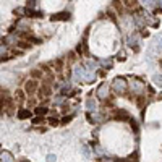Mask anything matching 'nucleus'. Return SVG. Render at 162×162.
Instances as JSON below:
<instances>
[{
  "label": "nucleus",
  "mask_w": 162,
  "mask_h": 162,
  "mask_svg": "<svg viewBox=\"0 0 162 162\" xmlns=\"http://www.w3.org/2000/svg\"><path fill=\"white\" fill-rule=\"evenodd\" d=\"M109 91H110V86L107 83H102L99 88H97L96 91V94H97V99L99 101H107V97H109Z\"/></svg>",
  "instance_id": "3"
},
{
  "label": "nucleus",
  "mask_w": 162,
  "mask_h": 162,
  "mask_svg": "<svg viewBox=\"0 0 162 162\" xmlns=\"http://www.w3.org/2000/svg\"><path fill=\"white\" fill-rule=\"evenodd\" d=\"M39 0H28V7H31V8H34V7L37 5Z\"/></svg>",
  "instance_id": "21"
},
{
  "label": "nucleus",
  "mask_w": 162,
  "mask_h": 162,
  "mask_svg": "<svg viewBox=\"0 0 162 162\" xmlns=\"http://www.w3.org/2000/svg\"><path fill=\"white\" fill-rule=\"evenodd\" d=\"M28 104H31V105H34V104H36V101H34V99H29V101H28Z\"/></svg>",
  "instance_id": "24"
},
{
  "label": "nucleus",
  "mask_w": 162,
  "mask_h": 162,
  "mask_svg": "<svg viewBox=\"0 0 162 162\" xmlns=\"http://www.w3.org/2000/svg\"><path fill=\"white\" fill-rule=\"evenodd\" d=\"M86 107H88L89 112H96L97 110V102L93 99V97H89V99L86 101Z\"/></svg>",
  "instance_id": "10"
},
{
  "label": "nucleus",
  "mask_w": 162,
  "mask_h": 162,
  "mask_svg": "<svg viewBox=\"0 0 162 162\" xmlns=\"http://www.w3.org/2000/svg\"><path fill=\"white\" fill-rule=\"evenodd\" d=\"M128 122H130V125H131V128L135 130V133H138V131H139V128H138V123H136V120H135V118H130Z\"/></svg>",
  "instance_id": "16"
},
{
  "label": "nucleus",
  "mask_w": 162,
  "mask_h": 162,
  "mask_svg": "<svg viewBox=\"0 0 162 162\" xmlns=\"http://www.w3.org/2000/svg\"><path fill=\"white\" fill-rule=\"evenodd\" d=\"M157 5H159L160 8H162V0H157Z\"/></svg>",
  "instance_id": "25"
},
{
  "label": "nucleus",
  "mask_w": 162,
  "mask_h": 162,
  "mask_svg": "<svg viewBox=\"0 0 162 162\" xmlns=\"http://www.w3.org/2000/svg\"><path fill=\"white\" fill-rule=\"evenodd\" d=\"M76 52H78V54H84V52H86V42H81V44H78V47H76Z\"/></svg>",
  "instance_id": "15"
},
{
  "label": "nucleus",
  "mask_w": 162,
  "mask_h": 162,
  "mask_svg": "<svg viewBox=\"0 0 162 162\" xmlns=\"http://www.w3.org/2000/svg\"><path fill=\"white\" fill-rule=\"evenodd\" d=\"M34 114L44 117V115H47V114H49V107H46V105H37V107L34 109Z\"/></svg>",
  "instance_id": "9"
},
{
  "label": "nucleus",
  "mask_w": 162,
  "mask_h": 162,
  "mask_svg": "<svg viewBox=\"0 0 162 162\" xmlns=\"http://www.w3.org/2000/svg\"><path fill=\"white\" fill-rule=\"evenodd\" d=\"M159 97H160V99H162V93H159Z\"/></svg>",
  "instance_id": "27"
},
{
  "label": "nucleus",
  "mask_w": 162,
  "mask_h": 162,
  "mask_svg": "<svg viewBox=\"0 0 162 162\" xmlns=\"http://www.w3.org/2000/svg\"><path fill=\"white\" fill-rule=\"evenodd\" d=\"M49 123H50L52 126H57V125H59L60 122H59V118H57V117H52L50 120H49Z\"/></svg>",
  "instance_id": "19"
},
{
  "label": "nucleus",
  "mask_w": 162,
  "mask_h": 162,
  "mask_svg": "<svg viewBox=\"0 0 162 162\" xmlns=\"http://www.w3.org/2000/svg\"><path fill=\"white\" fill-rule=\"evenodd\" d=\"M16 117L20 118V120H24V118H29V117H31V110H29V109L21 107V109L16 112Z\"/></svg>",
  "instance_id": "7"
},
{
  "label": "nucleus",
  "mask_w": 162,
  "mask_h": 162,
  "mask_svg": "<svg viewBox=\"0 0 162 162\" xmlns=\"http://www.w3.org/2000/svg\"><path fill=\"white\" fill-rule=\"evenodd\" d=\"M112 91L117 94V96H122L128 91V83H126L125 78H115L114 83H112Z\"/></svg>",
  "instance_id": "1"
},
{
  "label": "nucleus",
  "mask_w": 162,
  "mask_h": 162,
  "mask_svg": "<svg viewBox=\"0 0 162 162\" xmlns=\"http://www.w3.org/2000/svg\"><path fill=\"white\" fill-rule=\"evenodd\" d=\"M18 162H29V160H18Z\"/></svg>",
  "instance_id": "26"
},
{
  "label": "nucleus",
  "mask_w": 162,
  "mask_h": 162,
  "mask_svg": "<svg viewBox=\"0 0 162 162\" xmlns=\"http://www.w3.org/2000/svg\"><path fill=\"white\" fill-rule=\"evenodd\" d=\"M39 83H37V80H28L26 83H24V93L28 94V96H34L39 91Z\"/></svg>",
  "instance_id": "2"
},
{
  "label": "nucleus",
  "mask_w": 162,
  "mask_h": 162,
  "mask_svg": "<svg viewBox=\"0 0 162 162\" xmlns=\"http://www.w3.org/2000/svg\"><path fill=\"white\" fill-rule=\"evenodd\" d=\"M39 96L41 97H50L52 96V88L47 83H42V86L39 88Z\"/></svg>",
  "instance_id": "4"
},
{
  "label": "nucleus",
  "mask_w": 162,
  "mask_h": 162,
  "mask_svg": "<svg viewBox=\"0 0 162 162\" xmlns=\"http://www.w3.org/2000/svg\"><path fill=\"white\" fill-rule=\"evenodd\" d=\"M50 20H52V21H67V20H70V13H68V11L55 13V15H54Z\"/></svg>",
  "instance_id": "6"
},
{
  "label": "nucleus",
  "mask_w": 162,
  "mask_h": 162,
  "mask_svg": "<svg viewBox=\"0 0 162 162\" xmlns=\"http://www.w3.org/2000/svg\"><path fill=\"white\" fill-rule=\"evenodd\" d=\"M152 81H154V84H156V86L162 88V75H154V76H152Z\"/></svg>",
  "instance_id": "12"
},
{
  "label": "nucleus",
  "mask_w": 162,
  "mask_h": 162,
  "mask_svg": "<svg viewBox=\"0 0 162 162\" xmlns=\"http://www.w3.org/2000/svg\"><path fill=\"white\" fill-rule=\"evenodd\" d=\"M44 120H46V118L42 117V115H37L36 118H33V123L34 125H39V123H44Z\"/></svg>",
  "instance_id": "17"
},
{
  "label": "nucleus",
  "mask_w": 162,
  "mask_h": 162,
  "mask_svg": "<svg viewBox=\"0 0 162 162\" xmlns=\"http://www.w3.org/2000/svg\"><path fill=\"white\" fill-rule=\"evenodd\" d=\"M70 120H72V115H68V117H63V118H62V123L65 125V123H68Z\"/></svg>",
  "instance_id": "23"
},
{
  "label": "nucleus",
  "mask_w": 162,
  "mask_h": 162,
  "mask_svg": "<svg viewBox=\"0 0 162 162\" xmlns=\"http://www.w3.org/2000/svg\"><path fill=\"white\" fill-rule=\"evenodd\" d=\"M26 16H29V18H42V16H44V13L39 11V10H34V8H31V7H28V8H26Z\"/></svg>",
  "instance_id": "5"
},
{
  "label": "nucleus",
  "mask_w": 162,
  "mask_h": 162,
  "mask_svg": "<svg viewBox=\"0 0 162 162\" xmlns=\"http://www.w3.org/2000/svg\"><path fill=\"white\" fill-rule=\"evenodd\" d=\"M31 76H33V80H39V78H42V70H33L31 72Z\"/></svg>",
  "instance_id": "13"
},
{
  "label": "nucleus",
  "mask_w": 162,
  "mask_h": 162,
  "mask_svg": "<svg viewBox=\"0 0 162 162\" xmlns=\"http://www.w3.org/2000/svg\"><path fill=\"white\" fill-rule=\"evenodd\" d=\"M55 160H57L55 154H47V162H55Z\"/></svg>",
  "instance_id": "20"
},
{
  "label": "nucleus",
  "mask_w": 162,
  "mask_h": 162,
  "mask_svg": "<svg viewBox=\"0 0 162 162\" xmlns=\"http://www.w3.org/2000/svg\"><path fill=\"white\" fill-rule=\"evenodd\" d=\"M24 94H26L24 91H16V99L18 101H23L24 99Z\"/></svg>",
  "instance_id": "18"
},
{
  "label": "nucleus",
  "mask_w": 162,
  "mask_h": 162,
  "mask_svg": "<svg viewBox=\"0 0 162 162\" xmlns=\"http://www.w3.org/2000/svg\"><path fill=\"white\" fill-rule=\"evenodd\" d=\"M83 154H84L86 157H89V147H88V144L83 146Z\"/></svg>",
  "instance_id": "22"
},
{
  "label": "nucleus",
  "mask_w": 162,
  "mask_h": 162,
  "mask_svg": "<svg viewBox=\"0 0 162 162\" xmlns=\"http://www.w3.org/2000/svg\"><path fill=\"white\" fill-rule=\"evenodd\" d=\"M115 118L117 120H130V115H128V112L126 110H117L115 112Z\"/></svg>",
  "instance_id": "8"
},
{
  "label": "nucleus",
  "mask_w": 162,
  "mask_h": 162,
  "mask_svg": "<svg viewBox=\"0 0 162 162\" xmlns=\"http://www.w3.org/2000/svg\"><path fill=\"white\" fill-rule=\"evenodd\" d=\"M0 159H2V162H13V154L8 152V151H2Z\"/></svg>",
  "instance_id": "11"
},
{
  "label": "nucleus",
  "mask_w": 162,
  "mask_h": 162,
  "mask_svg": "<svg viewBox=\"0 0 162 162\" xmlns=\"http://www.w3.org/2000/svg\"><path fill=\"white\" fill-rule=\"evenodd\" d=\"M141 2L143 7H146V8H151V7H154V3H156V0H139Z\"/></svg>",
  "instance_id": "14"
}]
</instances>
